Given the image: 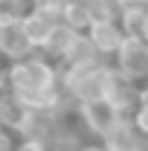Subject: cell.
<instances>
[{
  "label": "cell",
  "mask_w": 148,
  "mask_h": 151,
  "mask_svg": "<svg viewBox=\"0 0 148 151\" xmlns=\"http://www.w3.org/2000/svg\"><path fill=\"white\" fill-rule=\"evenodd\" d=\"M111 67L122 81H128L137 90H142L148 84V44L142 38L125 35V41L116 50V55L111 58Z\"/></svg>",
  "instance_id": "obj_1"
},
{
  "label": "cell",
  "mask_w": 148,
  "mask_h": 151,
  "mask_svg": "<svg viewBox=\"0 0 148 151\" xmlns=\"http://www.w3.org/2000/svg\"><path fill=\"white\" fill-rule=\"evenodd\" d=\"M119 119H122V113L113 108L111 99H96V102L75 105V122H78V128L87 134L90 139H105L108 131Z\"/></svg>",
  "instance_id": "obj_2"
},
{
  "label": "cell",
  "mask_w": 148,
  "mask_h": 151,
  "mask_svg": "<svg viewBox=\"0 0 148 151\" xmlns=\"http://www.w3.org/2000/svg\"><path fill=\"white\" fill-rule=\"evenodd\" d=\"M84 38L90 41V47L96 50V55L102 61H111L116 55V50H119V44L125 41V32L119 29L116 20H105V23H90Z\"/></svg>",
  "instance_id": "obj_3"
},
{
  "label": "cell",
  "mask_w": 148,
  "mask_h": 151,
  "mask_svg": "<svg viewBox=\"0 0 148 151\" xmlns=\"http://www.w3.org/2000/svg\"><path fill=\"white\" fill-rule=\"evenodd\" d=\"M55 26H58L55 20H50L44 12H38L32 6L20 15V29H23V38H26V44H29L32 52H41L47 47V41H50V35H52Z\"/></svg>",
  "instance_id": "obj_4"
},
{
  "label": "cell",
  "mask_w": 148,
  "mask_h": 151,
  "mask_svg": "<svg viewBox=\"0 0 148 151\" xmlns=\"http://www.w3.org/2000/svg\"><path fill=\"white\" fill-rule=\"evenodd\" d=\"M108 151H145V139L134 131L128 116H122L116 125H113L105 139H99Z\"/></svg>",
  "instance_id": "obj_5"
},
{
  "label": "cell",
  "mask_w": 148,
  "mask_h": 151,
  "mask_svg": "<svg viewBox=\"0 0 148 151\" xmlns=\"http://www.w3.org/2000/svg\"><path fill=\"white\" fill-rule=\"evenodd\" d=\"M61 23L84 35L90 29V23H93L87 0H61Z\"/></svg>",
  "instance_id": "obj_6"
},
{
  "label": "cell",
  "mask_w": 148,
  "mask_h": 151,
  "mask_svg": "<svg viewBox=\"0 0 148 151\" xmlns=\"http://www.w3.org/2000/svg\"><path fill=\"white\" fill-rule=\"evenodd\" d=\"M128 119H131V125H134V131L148 142V93L145 90H139V102H137V108L128 113Z\"/></svg>",
  "instance_id": "obj_7"
},
{
  "label": "cell",
  "mask_w": 148,
  "mask_h": 151,
  "mask_svg": "<svg viewBox=\"0 0 148 151\" xmlns=\"http://www.w3.org/2000/svg\"><path fill=\"white\" fill-rule=\"evenodd\" d=\"M12 151H52L47 139H35V137H18Z\"/></svg>",
  "instance_id": "obj_8"
},
{
  "label": "cell",
  "mask_w": 148,
  "mask_h": 151,
  "mask_svg": "<svg viewBox=\"0 0 148 151\" xmlns=\"http://www.w3.org/2000/svg\"><path fill=\"white\" fill-rule=\"evenodd\" d=\"M119 12H148V0H116Z\"/></svg>",
  "instance_id": "obj_9"
},
{
  "label": "cell",
  "mask_w": 148,
  "mask_h": 151,
  "mask_svg": "<svg viewBox=\"0 0 148 151\" xmlns=\"http://www.w3.org/2000/svg\"><path fill=\"white\" fill-rule=\"evenodd\" d=\"M78 151H108V148H105V145H102L99 139H84V142H81V148H78Z\"/></svg>",
  "instance_id": "obj_10"
},
{
  "label": "cell",
  "mask_w": 148,
  "mask_h": 151,
  "mask_svg": "<svg viewBox=\"0 0 148 151\" xmlns=\"http://www.w3.org/2000/svg\"><path fill=\"white\" fill-rule=\"evenodd\" d=\"M6 70H9V61H6V58H3V55H0V76H3V73H6Z\"/></svg>",
  "instance_id": "obj_11"
},
{
  "label": "cell",
  "mask_w": 148,
  "mask_h": 151,
  "mask_svg": "<svg viewBox=\"0 0 148 151\" xmlns=\"http://www.w3.org/2000/svg\"><path fill=\"white\" fill-rule=\"evenodd\" d=\"M142 90H145V93H148V84H145V87H142Z\"/></svg>",
  "instance_id": "obj_12"
},
{
  "label": "cell",
  "mask_w": 148,
  "mask_h": 151,
  "mask_svg": "<svg viewBox=\"0 0 148 151\" xmlns=\"http://www.w3.org/2000/svg\"><path fill=\"white\" fill-rule=\"evenodd\" d=\"M145 151H148V142H145Z\"/></svg>",
  "instance_id": "obj_13"
}]
</instances>
